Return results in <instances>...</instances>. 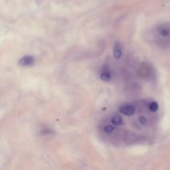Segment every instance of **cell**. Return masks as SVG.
<instances>
[{
  "label": "cell",
  "instance_id": "cell-1",
  "mask_svg": "<svg viewBox=\"0 0 170 170\" xmlns=\"http://www.w3.org/2000/svg\"><path fill=\"white\" fill-rule=\"evenodd\" d=\"M35 62V59L33 56L27 55L22 57L21 59L19 61V65L23 67L26 66H31L33 65Z\"/></svg>",
  "mask_w": 170,
  "mask_h": 170
},
{
  "label": "cell",
  "instance_id": "cell-2",
  "mask_svg": "<svg viewBox=\"0 0 170 170\" xmlns=\"http://www.w3.org/2000/svg\"><path fill=\"white\" fill-rule=\"evenodd\" d=\"M120 111L121 113L126 116H132L135 113V108L130 104H124L120 106Z\"/></svg>",
  "mask_w": 170,
  "mask_h": 170
},
{
  "label": "cell",
  "instance_id": "cell-3",
  "mask_svg": "<svg viewBox=\"0 0 170 170\" xmlns=\"http://www.w3.org/2000/svg\"><path fill=\"white\" fill-rule=\"evenodd\" d=\"M113 55L116 59H120L122 56V45L120 43L117 42L115 44L113 51Z\"/></svg>",
  "mask_w": 170,
  "mask_h": 170
},
{
  "label": "cell",
  "instance_id": "cell-4",
  "mask_svg": "<svg viewBox=\"0 0 170 170\" xmlns=\"http://www.w3.org/2000/svg\"><path fill=\"white\" fill-rule=\"evenodd\" d=\"M111 77L112 75L110 71L107 69H105L101 73L100 79L104 82H109L111 80Z\"/></svg>",
  "mask_w": 170,
  "mask_h": 170
},
{
  "label": "cell",
  "instance_id": "cell-5",
  "mask_svg": "<svg viewBox=\"0 0 170 170\" xmlns=\"http://www.w3.org/2000/svg\"><path fill=\"white\" fill-rule=\"evenodd\" d=\"M112 122L115 126H119L122 124V118L119 115L114 116L112 118Z\"/></svg>",
  "mask_w": 170,
  "mask_h": 170
},
{
  "label": "cell",
  "instance_id": "cell-6",
  "mask_svg": "<svg viewBox=\"0 0 170 170\" xmlns=\"http://www.w3.org/2000/svg\"><path fill=\"white\" fill-rule=\"evenodd\" d=\"M159 33L160 34V35L163 37H166L169 35V31L168 29L166 27H162L159 29Z\"/></svg>",
  "mask_w": 170,
  "mask_h": 170
},
{
  "label": "cell",
  "instance_id": "cell-7",
  "mask_svg": "<svg viewBox=\"0 0 170 170\" xmlns=\"http://www.w3.org/2000/svg\"><path fill=\"white\" fill-rule=\"evenodd\" d=\"M149 108L150 111H152V112L157 111L158 109V103H155V102H152V103L149 104Z\"/></svg>",
  "mask_w": 170,
  "mask_h": 170
},
{
  "label": "cell",
  "instance_id": "cell-8",
  "mask_svg": "<svg viewBox=\"0 0 170 170\" xmlns=\"http://www.w3.org/2000/svg\"><path fill=\"white\" fill-rule=\"evenodd\" d=\"M114 128L113 127V126H111V125H107L104 127V132H106V133H108V134L113 132L114 131Z\"/></svg>",
  "mask_w": 170,
  "mask_h": 170
},
{
  "label": "cell",
  "instance_id": "cell-9",
  "mask_svg": "<svg viewBox=\"0 0 170 170\" xmlns=\"http://www.w3.org/2000/svg\"><path fill=\"white\" fill-rule=\"evenodd\" d=\"M139 122L142 124H146V119L143 117V116H140L139 118Z\"/></svg>",
  "mask_w": 170,
  "mask_h": 170
}]
</instances>
